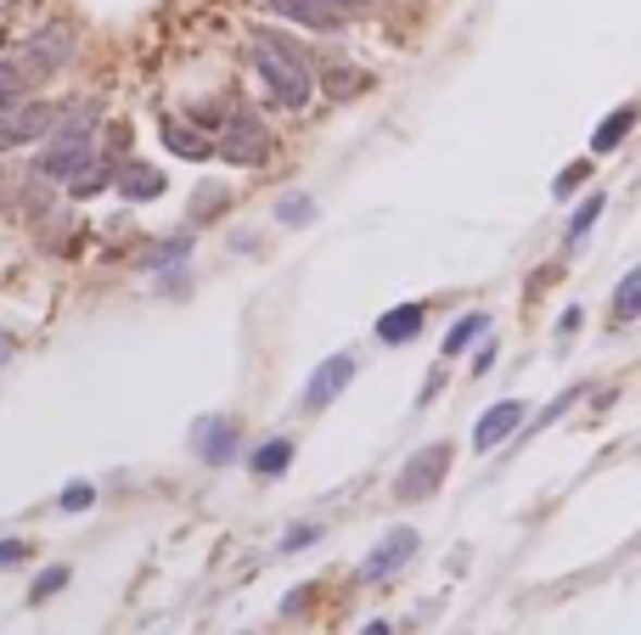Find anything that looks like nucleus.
Returning a JSON list of instances; mask_svg holds the SVG:
<instances>
[{
	"label": "nucleus",
	"mask_w": 641,
	"mask_h": 635,
	"mask_svg": "<svg viewBox=\"0 0 641 635\" xmlns=\"http://www.w3.org/2000/svg\"><path fill=\"white\" fill-rule=\"evenodd\" d=\"M417 332H422V304H399V310H389L378 321V338L383 344H411Z\"/></svg>",
	"instance_id": "12"
},
{
	"label": "nucleus",
	"mask_w": 641,
	"mask_h": 635,
	"mask_svg": "<svg viewBox=\"0 0 641 635\" xmlns=\"http://www.w3.org/2000/svg\"><path fill=\"white\" fill-rule=\"evenodd\" d=\"M321 7H332L337 17H355V12H366V7H371V0H321Z\"/></svg>",
	"instance_id": "28"
},
{
	"label": "nucleus",
	"mask_w": 641,
	"mask_h": 635,
	"mask_svg": "<svg viewBox=\"0 0 641 635\" xmlns=\"http://www.w3.org/2000/svg\"><path fill=\"white\" fill-rule=\"evenodd\" d=\"M596 214H602V191H591V197H585V203H580V209H574V220H568V248H574V242H580V237H585V231H591V225H596Z\"/></svg>",
	"instance_id": "21"
},
{
	"label": "nucleus",
	"mask_w": 641,
	"mask_h": 635,
	"mask_svg": "<svg viewBox=\"0 0 641 635\" xmlns=\"http://www.w3.org/2000/svg\"><path fill=\"white\" fill-rule=\"evenodd\" d=\"M411 557H417V534H411V528H389L383 540L366 551L360 574H366V580H389V574H399V568L411 562Z\"/></svg>",
	"instance_id": "7"
},
{
	"label": "nucleus",
	"mask_w": 641,
	"mask_h": 635,
	"mask_svg": "<svg viewBox=\"0 0 641 635\" xmlns=\"http://www.w3.org/2000/svg\"><path fill=\"white\" fill-rule=\"evenodd\" d=\"M585 170H591V163H568V170L557 175V197H568L574 186H580V180H585Z\"/></svg>",
	"instance_id": "27"
},
{
	"label": "nucleus",
	"mask_w": 641,
	"mask_h": 635,
	"mask_svg": "<svg viewBox=\"0 0 641 635\" xmlns=\"http://www.w3.org/2000/svg\"><path fill=\"white\" fill-rule=\"evenodd\" d=\"M57 129V108L46 102H23V108H0V152H12V147H28V141H40Z\"/></svg>",
	"instance_id": "5"
},
{
	"label": "nucleus",
	"mask_w": 641,
	"mask_h": 635,
	"mask_svg": "<svg viewBox=\"0 0 641 635\" xmlns=\"http://www.w3.org/2000/svg\"><path fill=\"white\" fill-rule=\"evenodd\" d=\"M254 69L264 79V90L276 96V108H304L310 102V62H304V51L287 40V35H270V28H259L254 35Z\"/></svg>",
	"instance_id": "1"
},
{
	"label": "nucleus",
	"mask_w": 641,
	"mask_h": 635,
	"mask_svg": "<svg viewBox=\"0 0 641 635\" xmlns=\"http://www.w3.org/2000/svg\"><path fill=\"white\" fill-rule=\"evenodd\" d=\"M90 158H96V108L79 102L67 119L57 113V129H51V141L40 152V175L46 180H74Z\"/></svg>",
	"instance_id": "2"
},
{
	"label": "nucleus",
	"mask_w": 641,
	"mask_h": 635,
	"mask_svg": "<svg viewBox=\"0 0 641 635\" xmlns=\"http://www.w3.org/2000/svg\"><path fill=\"white\" fill-rule=\"evenodd\" d=\"M119 191L130 197V203H141V197H158L163 191V175L147 170V163H130V170L119 175Z\"/></svg>",
	"instance_id": "15"
},
{
	"label": "nucleus",
	"mask_w": 641,
	"mask_h": 635,
	"mask_svg": "<svg viewBox=\"0 0 641 635\" xmlns=\"http://www.w3.org/2000/svg\"><path fill=\"white\" fill-rule=\"evenodd\" d=\"M192 450L209 461V466H225V461L236 456V422H231V416H202V422L192 427Z\"/></svg>",
	"instance_id": "9"
},
{
	"label": "nucleus",
	"mask_w": 641,
	"mask_h": 635,
	"mask_svg": "<svg viewBox=\"0 0 641 635\" xmlns=\"http://www.w3.org/2000/svg\"><path fill=\"white\" fill-rule=\"evenodd\" d=\"M287 461H293V439H270V445H259V450L248 456L254 478H276V473H287Z\"/></svg>",
	"instance_id": "14"
},
{
	"label": "nucleus",
	"mask_w": 641,
	"mask_h": 635,
	"mask_svg": "<svg viewBox=\"0 0 641 635\" xmlns=\"http://www.w3.org/2000/svg\"><path fill=\"white\" fill-rule=\"evenodd\" d=\"M316 534H321V528H316V523H298V528H293V534H287V540H282V546H276V551H304V546H310V540H316Z\"/></svg>",
	"instance_id": "26"
},
{
	"label": "nucleus",
	"mask_w": 641,
	"mask_h": 635,
	"mask_svg": "<svg viewBox=\"0 0 641 635\" xmlns=\"http://www.w3.org/2000/svg\"><path fill=\"white\" fill-rule=\"evenodd\" d=\"M523 416H529L523 399H501V406H490V411L479 416V427H472V445H479V450H495L501 439H513Z\"/></svg>",
	"instance_id": "10"
},
{
	"label": "nucleus",
	"mask_w": 641,
	"mask_h": 635,
	"mask_svg": "<svg viewBox=\"0 0 641 635\" xmlns=\"http://www.w3.org/2000/svg\"><path fill=\"white\" fill-rule=\"evenodd\" d=\"M614 315L619 321H630V315H641V264H636V271L614 287Z\"/></svg>",
	"instance_id": "18"
},
{
	"label": "nucleus",
	"mask_w": 641,
	"mask_h": 635,
	"mask_svg": "<svg viewBox=\"0 0 641 635\" xmlns=\"http://www.w3.org/2000/svg\"><path fill=\"white\" fill-rule=\"evenodd\" d=\"M23 557H28L23 540H0V562H23Z\"/></svg>",
	"instance_id": "29"
},
{
	"label": "nucleus",
	"mask_w": 641,
	"mask_h": 635,
	"mask_svg": "<svg viewBox=\"0 0 641 635\" xmlns=\"http://www.w3.org/2000/svg\"><path fill=\"white\" fill-rule=\"evenodd\" d=\"M276 17H293V23H304V28H321V35H337L344 28V17H337L332 7H321V0H264Z\"/></svg>",
	"instance_id": "11"
},
{
	"label": "nucleus",
	"mask_w": 641,
	"mask_h": 635,
	"mask_svg": "<svg viewBox=\"0 0 641 635\" xmlns=\"http://www.w3.org/2000/svg\"><path fill=\"white\" fill-rule=\"evenodd\" d=\"M349 377H355V354H332V360H321V365H316V377L304 383V406H310V411L332 406V399L349 388Z\"/></svg>",
	"instance_id": "8"
},
{
	"label": "nucleus",
	"mask_w": 641,
	"mask_h": 635,
	"mask_svg": "<svg viewBox=\"0 0 641 635\" xmlns=\"http://www.w3.org/2000/svg\"><path fill=\"white\" fill-rule=\"evenodd\" d=\"M101 186H113V158H90L85 163V170L74 175V180H67V191H74V197H90V191H101Z\"/></svg>",
	"instance_id": "16"
},
{
	"label": "nucleus",
	"mask_w": 641,
	"mask_h": 635,
	"mask_svg": "<svg viewBox=\"0 0 641 635\" xmlns=\"http://www.w3.org/2000/svg\"><path fill=\"white\" fill-rule=\"evenodd\" d=\"M23 96H28V74L17 62H0V108H23Z\"/></svg>",
	"instance_id": "19"
},
{
	"label": "nucleus",
	"mask_w": 641,
	"mask_h": 635,
	"mask_svg": "<svg viewBox=\"0 0 641 635\" xmlns=\"http://www.w3.org/2000/svg\"><path fill=\"white\" fill-rule=\"evenodd\" d=\"M186 253H192V237H169L163 248H152L147 271H163V264H175V259H186Z\"/></svg>",
	"instance_id": "22"
},
{
	"label": "nucleus",
	"mask_w": 641,
	"mask_h": 635,
	"mask_svg": "<svg viewBox=\"0 0 641 635\" xmlns=\"http://www.w3.org/2000/svg\"><path fill=\"white\" fill-rule=\"evenodd\" d=\"M67 585V568H51V574L46 580H34V590H28V601H46L51 590H62Z\"/></svg>",
	"instance_id": "24"
},
{
	"label": "nucleus",
	"mask_w": 641,
	"mask_h": 635,
	"mask_svg": "<svg viewBox=\"0 0 641 635\" xmlns=\"http://www.w3.org/2000/svg\"><path fill=\"white\" fill-rule=\"evenodd\" d=\"M163 141L175 147L181 158H209V141H202L197 129H181V124H169V129H163Z\"/></svg>",
	"instance_id": "20"
},
{
	"label": "nucleus",
	"mask_w": 641,
	"mask_h": 635,
	"mask_svg": "<svg viewBox=\"0 0 641 635\" xmlns=\"http://www.w3.org/2000/svg\"><path fill=\"white\" fill-rule=\"evenodd\" d=\"M67 57H74V35H67V28L57 23V28H40V35H34V40L23 46L17 69H23L28 79H51Z\"/></svg>",
	"instance_id": "6"
},
{
	"label": "nucleus",
	"mask_w": 641,
	"mask_h": 635,
	"mask_svg": "<svg viewBox=\"0 0 641 635\" xmlns=\"http://www.w3.org/2000/svg\"><path fill=\"white\" fill-rule=\"evenodd\" d=\"M445 466H451V445H428V450H417L411 461L399 466L394 495H399V500H428L439 484H445Z\"/></svg>",
	"instance_id": "4"
},
{
	"label": "nucleus",
	"mask_w": 641,
	"mask_h": 635,
	"mask_svg": "<svg viewBox=\"0 0 641 635\" xmlns=\"http://www.w3.org/2000/svg\"><path fill=\"white\" fill-rule=\"evenodd\" d=\"M310 214H316L310 197H282V203H276V220H282V225H304Z\"/></svg>",
	"instance_id": "23"
},
{
	"label": "nucleus",
	"mask_w": 641,
	"mask_h": 635,
	"mask_svg": "<svg viewBox=\"0 0 641 635\" xmlns=\"http://www.w3.org/2000/svg\"><path fill=\"white\" fill-rule=\"evenodd\" d=\"M0 46H7V28H0Z\"/></svg>",
	"instance_id": "32"
},
{
	"label": "nucleus",
	"mask_w": 641,
	"mask_h": 635,
	"mask_svg": "<svg viewBox=\"0 0 641 635\" xmlns=\"http://www.w3.org/2000/svg\"><path fill=\"white\" fill-rule=\"evenodd\" d=\"M484 332H490V315H461V321L445 332V354H461L472 338H484Z\"/></svg>",
	"instance_id": "17"
},
{
	"label": "nucleus",
	"mask_w": 641,
	"mask_h": 635,
	"mask_svg": "<svg viewBox=\"0 0 641 635\" xmlns=\"http://www.w3.org/2000/svg\"><path fill=\"white\" fill-rule=\"evenodd\" d=\"M366 635H389V624H371V630H366Z\"/></svg>",
	"instance_id": "30"
},
{
	"label": "nucleus",
	"mask_w": 641,
	"mask_h": 635,
	"mask_svg": "<svg viewBox=\"0 0 641 635\" xmlns=\"http://www.w3.org/2000/svg\"><path fill=\"white\" fill-rule=\"evenodd\" d=\"M0 360H7V338H0Z\"/></svg>",
	"instance_id": "31"
},
{
	"label": "nucleus",
	"mask_w": 641,
	"mask_h": 635,
	"mask_svg": "<svg viewBox=\"0 0 641 635\" xmlns=\"http://www.w3.org/2000/svg\"><path fill=\"white\" fill-rule=\"evenodd\" d=\"M220 158L231 163V170H254V163L270 158V129H264L254 113H231L225 141H220Z\"/></svg>",
	"instance_id": "3"
},
{
	"label": "nucleus",
	"mask_w": 641,
	"mask_h": 635,
	"mask_svg": "<svg viewBox=\"0 0 641 635\" xmlns=\"http://www.w3.org/2000/svg\"><path fill=\"white\" fill-rule=\"evenodd\" d=\"M90 500H96V489L90 484H74V489H62V512H85Z\"/></svg>",
	"instance_id": "25"
},
{
	"label": "nucleus",
	"mask_w": 641,
	"mask_h": 635,
	"mask_svg": "<svg viewBox=\"0 0 641 635\" xmlns=\"http://www.w3.org/2000/svg\"><path fill=\"white\" fill-rule=\"evenodd\" d=\"M630 129H636V102H625V108H614V113L602 119V129L591 136V152H614V147L630 136Z\"/></svg>",
	"instance_id": "13"
}]
</instances>
